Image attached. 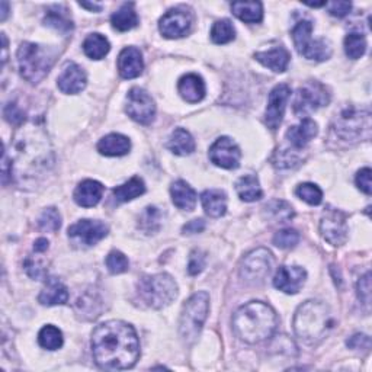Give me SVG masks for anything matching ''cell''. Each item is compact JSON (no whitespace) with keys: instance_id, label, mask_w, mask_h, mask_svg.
<instances>
[{"instance_id":"19","label":"cell","mask_w":372,"mask_h":372,"mask_svg":"<svg viewBox=\"0 0 372 372\" xmlns=\"http://www.w3.org/2000/svg\"><path fill=\"white\" fill-rule=\"evenodd\" d=\"M144 63L141 51L135 47H127L118 57V70L124 79H135L143 73Z\"/></svg>"},{"instance_id":"40","label":"cell","mask_w":372,"mask_h":372,"mask_svg":"<svg viewBox=\"0 0 372 372\" xmlns=\"http://www.w3.org/2000/svg\"><path fill=\"white\" fill-rule=\"evenodd\" d=\"M265 208L267 214L271 215L275 221H279V223H285L289 220V218L294 217L292 207L285 201H279V199L271 201Z\"/></svg>"},{"instance_id":"28","label":"cell","mask_w":372,"mask_h":372,"mask_svg":"<svg viewBox=\"0 0 372 372\" xmlns=\"http://www.w3.org/2000/svg\"><path fill=\"white\" fill-rule=\"evenodd\" d=\"M44 23L47 27L54 28L61 34H69L73 30V21L69 15V10L60 5H56L48 9L44 18Z\"/></svg>"},{"instance_id":"23","label":"cell","mask_w":372,"mask_h":372,"mask_svg":"<svg viewBox=\"0 0 372 372\" xmlns=\"http://www.w3.org/2000/svg\"><path fill=\"white\" fill-rule=\"evenodd\" d=\"M254 58L258 60L265 67L271 69L275 73L285 72L289 63V53L288 50L284 47H275L267 51H261V53H256Z\"/></svg>"},{"instance_id":"25","label":"cell","mask_w":372,"mask_h":372,"mask_svg":"<svg viewBox=\"0 0 372 372\" xmlns=\"http://www.w3.org/2000/svg\"><path fill=\"white\" fill-rule=\"evenodd\" d=\"M130 149L131 141L122 134H109L98 143V151L100 155L109 157L125 156L127 153H130Z\"/></svg>"},{"instance_id":"47","label":"cell","mask_w":372,"mask_h":372,"mask_svg":"<svg viewBox=\"0 0 372 372\" xmlns=\"http://www.w3.org/2000/svg\"><path fill=\"white\" fill-rule=\"evenodd\" d=\"M358 297L362 304L369 307L371 304V274L366 272L358 282Z\"/></svg>"},{"instance_id":"6","label":"cell","mask_w":372,"mask_h":372,"mask_svg":"<svg viewBox=\"0 0 372 372\" xmlns=\"http://www.w3.org/2000/svg\"><path fill=\"white\" fill-rule=\"evenodd\" d=\"M138 294L151 309H163L177 295V285L168 274L146 275L138 281Z\"/></svg>"},{"instance_id":"15","label":"cell","mask_w":372,"mask_h":372,"mask_svg":"<svg viewBox=\"0 0 372 372\" xmlns=\"http://www.w3.org/2000/svg\"><path fill=\"white\" fill-rule=\"evenodd\" d=\"M289 95H291V89L285 83L275 86L272 89V92L269 94L267 108H266V113H265V122L274 131L281 125L282 118H284Z\"/></svg>"},{"instance_id":"32","label":"cell","mask_w":372,"mask_h":372,"mask_svg":"<svg viewBox=\"0 0 372 372\" xmlns=\"http://www.w3.org/2000/svg\"><path fill=\"white\" fill-rule=\"evenodd\" d=\"M236 189L240 199L245 202H254L262 198V188L259 185L258 177L253 175L241 176L236 184Z\"/></svg>"},{"instance_id":"4","label":"cell","mask_w":372,"mask_h":372,"mask_svg":"<svg viewBox=\"0 0 372 372\" xmlns=\"http://www.w3.org/2000/svg\"><path fill=\"white\" fill-rule=\"evenodd\" d=\"M18 64L22 78L32 85H36L53 67L54 53L43 45L23 43L18 50Z\"/></svg>"},{"instance_id":"14","label":"cell","mask_w":372,"mask_h":372,"mask_svg":"<svg viewBox=\"0 0 372 372\" xmlns=\"http://www.w3.org/2000/svg\"><path fill=\"white\" fill-rule=\"evenodd\" d=\"M108 234V227L98 220H80L69 227V237L83 246H94Z\"/></svg>"},{"instance_id":"24","label":"cell","mask_w":372,"mask_h":372,"mask_svg":"<svg viewBox=\"0 0 372 372\" xmlns=\"http://www.w3.org/2000/svg\"><path fill=\"white\" fill-rule=\"evenodd\" d=\"M69 300V291L66 285L57 278H48L45 282V287L43 288L38 301L43 305H61L66 304Z\"/></svg>"},{"instance_id":"17","label":"cell","mask_w":372,"mask_h":372,"mask_svg":"<svg viewBox=\"0 0 372 372\" xmlns=\"http://www.w3.org/2000/svg\"><path fill=\"white\" fill-rule=\"evenodd\" d=\"M307 272L300 266H281L274 278L276 289L285 294H297L305 282Z\"/></svg>"},{"instance_id":"26","label":"cell","mask_w":372,"mask_h":372,"mask_svg":"<svg viewBox=\"0 0 372 372\" xmlns=\"http://www.w3.org/2000/svg\"><path fill=\"white\" fill-rule=\"evenodd\" d=\"M172 201L179 210L192 211L197 205V194L185 181H176L171 188Z\"/></svg>"},{"instance_id":"41","label":"cell","mask_w":372,"mask_h":372,"mask_svg":"<svg viewBox=\"0 0 372 372\" xmlns=\"http://www.w3.org/2000/svg\"><path fill=\"white\" fill-rule=\"evenodd\" d=\"M295 194L300 199H303L304 202L310 204V205H318L320 202L323 201V192L317 185L314 184H301L298 185L297 190H295Z\"/></svg>"},{"instance_id":"29","label":"cell","mask_w":372,"mask_h":372,"mask_svg":"<svg viewBox=\"0 0 372 372\" xmlns=\"http://www.w3.org/2000/svg\"><path fill=\"white\" fill-rule=\"evenodd\" d=\"M168 147L177 156H188L195 151V140L184 128H176L169 138Z\"/></svg>"},{"instance_id":"8","label":"cell","mask_w":372,"mask_h":372,"mask_svg":"<svg viewBox=\"0 0 372 372\" xmlns=\"http://www.w3.org/2000/svg\"><path fill=\"white\" fill-rule=\"evenodd\" d=\"M336 134L346 141L369 140L371 137V113L348 108L339 113L335 124Z\"/></svg>"},{"instance_id":"1","label":"cell","mask_w":372,"mask_h":372,"mask_svg":"<svg viewBox=\"0 0 372 372\" xmlns=\"http://www.w3.org/2000/svg\"><path fill=\"white\" fill-rule=\"evenodd\" d=\"M92 353L96 364L105 369L133 368L140 358L134 327L121 320L102 323L92 333Z\"/></svg>"},{"instance_id":"38","label":"cell","mask_w":372,"mask_h":372,"mask_svg":"<svg viewBox=\"0 0 372 372\" xmlns=\"http://www.w3.org/2000/svg\"><path fill=\"white\" fill-rule=\"evenodd\" d=\"M344 51L349 58H361L366 51V40L362 34L352 32L344 38Z\"/></svg>"},{"instance_id":"34","label":"cell","mask_w":372,"mask_h":372,"mask_svg":"<svg viewBox=\"0 0 372 372\" xmlns=\"http://www.w3.org/2000/svg\"><path fill=\"white\" fill-rule=\"evenodd\" d=\"M109 50H111L109 41L100 34H91L83 43L85 54L92 60L104 58L109 53Z\"/></svg>"},{"instance_id":"37","label":"cell","mask_w":372,"mask_h":372,"mask_svg":"<svg viewBox=\"0 0 372 372\" xmlns=\"http://www.w3.org/2000/svg\"><path fill=\"white\" fill-rule=\"evenodd\" d=\"M236 38V30L233 27V23L223 19V21H217L212 28H211V40L215 44H227L230 41H233Z\"/></svg>"},{"instance_id":"11","label":"cell","mask_w":372,"mask_h":372,"mask_svg":"<svg viewBox=\"0 0 372 372\" xmlns=\"http://www.w3.org/2000/svg\"><path fill=\"white\" fill-rule=\"evenodd\" d=\"M320 233L331 246H342L348 237L346 214L338 208L327 207L320 221Z\"/></svg>"},{"instance_id":"35","label":"cell","mask_w":372,"mask_h":372,"mask_svg":"<svg viewBox=\"0 0 372 372\" xmlns=\"http://www.w3.org/2000/svg\"><path fill=\"white\" fill-rule=\"evenodd\" d=\"M138 227L146 234H155L162 227V212L157 207H147L138 218Z\"/></svg>"},{"instance_id":"39","label":"cell","mask_w":372,"mask_h":372,"mask_svg":"<svg viewBox=\"0 0 372 372\" xmlns=\"http://www.w3.org/2000/svg\"><path fill=\"white\" fill-rule=\"evenodd\" d=\"M78 307L80 309V314L89 320L96 318L98 316H100L102 304L99 303L96 295L92 292L85 294L83 297L78 301Z\"/></svg>"},{"instance_id":"33","label":"cell","mask_w":372,"mask_h":372,"mask_svg":"<svg viewBox=\"0 0 372 372\" xmlns=\"http://www.w3.org/2000/svg\"><path fill=\"white\" fill-rule=\"evenodd\" d=\"M144 192H146V185L143 182V179L134 176L124 185L113 188L112 194L115 199H117V202H128L134 198H138L140 195H143Z\"/></svg>"},{"instance_id":"3","label":"cell","mask_w":372,"mask_h":372,"mask_svg":"<svg viewBox=\"0 0 372 372\" xmlns=\"http://www.w3.org/2000/svg\"><path fill=\"white\" fill-rule=\"evenodd\" d=\"M333 316L329 307L322 303L310 300L298 307L294 316V330L297 336L309 344L322 342L333 329Z\"/></svg>"},{"instance_id":"31","label":"cell","mask_w":372,"mask_h":372,"mask_svg":"<svg viewBox=\"0 0 372 372\" xmlns=\"http://www.w3.org/2000/svg\"><path fill=\"white\" fill-rule=\"evenodd\" d=\"M232 10L240 21L248 23H258L263 18L261 2H234L232 3Z\"/></svg>"},{"instance_id":"50","label":"cell","mask_w":372,"mask_h":372,"mask_svg":"<svg viewBox=\"0 0 372 372\" xmlns=\"http://www.w3.org/2000/svg\"><path fill=\"white\" fill-rule=\"evenodd\" d=\"M326 5L329 8L330 15L336 17V18H344L352 9V5L349 2H330Z\"/></svg>"},{"instance_id":"51","label":"cell","mask_w":372,"mask_h":372,"mask_svg":"<svg viewBox=\"0 0 372 372\" xmlns=\"http://www.w3.org/2000/svg\"><path fill=\"white\" fill-rule=\"evenodd\" d=\"M346 344L356 351H368L371 348V339L366 335H355L346 342Z\"/></svg>"},{"instance_id":"49","label":"cell","mask_w":372,"mask_h":372,"mask_svg":"<svg viewBox=\"0 0 372 372\" xmlns=\"http://www.w3.org/2000/svg\"><path fill=\"white\" fill-rule=\"evenodd\" d=\"M371 169L369 168H364L358 172L356 175V179H355V182H356V186L361 189L364 194L366 195H371V192H372V184H371Z\"/></svg>"},{"instance_id":"5","label":"cell","mask_w":372,"mask_h":372,"mask_svg":"<svg viewBox=\"0 0 372 372\" xmlns=\"http://www.w3.org/2000/svg\"><path fill=\"white\" fill-rule=\"evenodd\" d=\"M210 311V295L201 291L192 295L185 303L184 310L181 314V323H179V331L186 343H194L199 333L205 320L208 317Z\"/></svg>"},{"instance_id":"36","label":"cell","mask_w":372,"mask_h":372,"mask_svg":"<svg viewBox=\"0 0 372 372\" xmlns=\"http://www.w3.org/2000/svg\"><path fill=\"white\" fill-rule=\"evenodd\" d=\"M38 343L47 351H57L63 346L61 331L57 327L48 325L41 329L40 335H38Z\"/></svg>"},{"instance_id":"30","label":"cell","mask_w":372,"mask_h":372,"mask_svg":"<svg viewBox=\"0 0 372 372\" xmlns=\"http://www.w3.org/2000/svg\"><path fill=\"white\" fill-rule=\"evenodd\" d=\"M112 27L121 32L130 31L137 27L138 17L134 9V3H125L122 5L115 14L111 17Z\"/></svg>"},{"instance_id":"27","label":"cell","mask_w":372,"mask_h":372,"mask_svg":"<svg viewBox=\"0 0 372 372\" xmlns=\"http://www.w3.org/2000/svg\"><path fill=\"white\" fill-rule=\"evenodd\" d=\"M202 207L210 217H223L227 211V197L220 189H208L201 195Z\"/></svg>"},{"instance_id":"43","label":"cell","mask_w":372,"mask_h":372,"mask_svg":"<svg viewBox=\"0 0 372 372\" xmlns=\"http://www.w3.org/2000/svg\"><path fill=\"white\" fill-rule=\"evenodd\" d=\"M128 266H130V263H128V259L125 258V254L121 253L120 250H112L107 256V267H108V271L113 275L127 272Z\"/></svg>"},{"instance_id":"16","label":"cell","mask_w":372,"mask_h":372,"mask_svg":"<svg viewBox=\"0 0 372 372\" xmlns=\"http://www.w3.org/2000/svg\"><path fill=\"white\" fill-rule=\"evenodd\" d=\"M192 25V17L186 9L175 8L162 17L159 30L166 38H181L184 36Z\"/></svg>"},{"instance_id":"54","label":"cell","mask_w":372,"mask_h":372,"mask_svg":"<svg viewBox=\"0 0 372 372\" xmlns=\"http://www.w3.org/2000/svg\"><path fill=\"white\" fill-rule=\"evenodd\" d=\"M79 5H80L82 8L89 9V10H96V12H99V10L102 9V6H100V5H96V3H86V2H80Z\"/></svg>"},{"instance_id":"12","label":"cell","mask_w":372,"mask_h":372,"mask_svg":"<svg viewBox=\"0 0 372 372\" xmlns=\"http://www.w3.org/2000/svg\"><path fill=\"white\" fill-rule=\"evenodd\" d=\"M127 113L143 125H149L155 120L156 105L155 100L144 91V89L133 87L127 95Z\"/></svg>"},{"instance_id":"48","label":"cell","mask_w":372,"mask_h":372,"mask_svg":"<svg viewBox=\"0 0 372 372\" xmlns=\"http://www.w3.org/2000/svg\"><path fill=\"white\" fill-rule=\"evenodd\" d=\"M5 120L14 125H19L25 120V112L17 104H8L3 109Z\"/></svg>"},{"instance_id":"55","label":"cell","mask_w":372,"mask_h":372,"mask_svg":"<svg viewBox=\"0 0 372 372\" xmlns=\"http://www.w3.org/2000/svg\"><path fill=\"white\" fill-rule=\"evenodd\" d=\"M8 2H2V18H0L2 21H5L8 17Z\"/></svg>"},{"instance_id":"22","label":"cell","mask_w":372,"mask_h":372,"mask_svg":"<svg viewBox=\"0 0 372 372\" xmlns=\"http://www.w3.org/2000/svg\"><path fill=\"white\" fill-rule=\"evenodd\" d=\"M102 194H104V186L102 184L92 181V179H86L74 190V201L80 207L85 208H91L95 207V205L99 204Z\"/></svg>"},{"instance_id":"42","label":"cell","mask_w":372,"mask_h":372,"mask_svg":"<svg viewBox=\"0 0 372 372\" xmlns=\"http://www.w3.org/2000/svg\"><path fill=\"white\" fill-rule=\"evenodd\" d=\"M38 226L43 232L54 233L61 227V215L56 208H47L38 220Z\"/></svg>"},{"instance_id":"7","label":"cell","mask_w":372,"mask_h":372,"mask_svg":"<svg viewBox=\"0 0 372 372\" xmlns=\"http://www.w3.org/2000/svg\"><path fill=\"white\" fill-rule=\"evenodd\" d=\"M313 23L300 21L292 30V41L298 53L307 60L325 61L331 56V48L326 40H314Z\"/></svg>"},{"instance_id":"9","label":"cell","mask_w":372,"mask_h":372,"mask_svg":"<svg viewBox=\"0 0 372 372\" xmlns=\"http://www.w3.org/2000/svg\"><path fill=\"white\" fill-rule=\"evenodd\" d=\"M274 266V258L266 249H256L250 252L240 266V276L248 284L256 285L265 281V278L271 274Z\"/></svg>"},{"instance_id":"10","label":"cell","mask_w":372,"mask_h":372,"mask_svg":"<svg viewBox=\"0 0 372 372\" xmlns=\"http://www.w3.org/2000/svg\"><path fill=\"white\" fill-rule=\"evenodd\" d=\"M330 102L327 89L318 82H309L298 89L294 100V111L298 115H307L318 108L326 107Z\"/></svg>"},{"instance_id":"46","label":"cell","mask_w":372,"mask_h":372,"mask_svg":"<svg viewBox=\"0 0 372 372\" xmlns=\"http://www.w3.org/2000/svg\"><path fill=\"white\" fill-rule=\"evenodd\" d=\"M23 266H25V271H27V274L34 279H43L47 276V267L38 259H34L32 256L25 261Z\"/></svg>"},{"instance_id":"21","label":"cell","mask_w":372,"mask_h":372,"mask_svg":"<svg viewBox=\"0 0 372 372\" xmlns=\"http://www.w3.org/2000/svg\"><path fill=\"white\" fill-rule=\"evenodd\" d=\"M317 124L310 118H305L298 125L289 128L287 131V140L292 147L304 149L317 135Z\"/></svg>"},{"instance_id":"13","label":"cell","mask_w":372,"mask_h":372,"mask_svg":"<svg viewBox=\"0 0 372 372\" xmlns=\"http://www.w3.org/2000/svg\"><path fill=\"white\" fill-rule=\"evenodd\" d=\"M241 153L232 138L221 137L210 147L211 162L223 169H237Z\"/></svg>"},{"instance_id":"18","label":"cell","mask_w":372,"mask_h":372,"mask_svg":"<svg viewBox=\"0 0 372 372\" xmlns=\"http://www.w3.org/2000/svg\"><path fill=\"white\" fill-rule=\"evenodd\" d=\"M86 82H87V78H86L85 70L80 66H78L76 63L70 61L64 66L63 73L58 76L57 85L63 94L74 95L83 91V89L86 87Z\"/></svg>"},{"instance_id":"45","label":"cell","mask_w":372,"mask_h":372,"mask_svg":"<svg viewBox=\"0 0 372 372\" xmlns=\"http://www.w3.org/2000/svg\"><path fill=\"white\" fill-rule=\"evenodd\" d=\"M205 253L201 250H192L189 256V263H188V272L189 275H198L204 271L205 267Z\"/></svg>"},{"instance_id":"20","label":"cell","mask_w":372,"mask_h":372,"mask_svg":"<svg viewBox=\"0 0 372 372\" xmlns=\"http://www.w3.org/2000/svg\"><path fill=\"white\" fill-rule=\"evenodd\" d=\"M177 91L189 104H198L205 96V83L195 73L185 74L177 83Z\"/></svg>"},{"instance_id":"52","label":"cell","mask_w":372,"mask_h":372,"mask_svg":"<svg viewBox=\"0 0 372 372\" xmlns=\"http://www.w3.org/2000/svg\"><path fill=\"white\" fill-rule=\"evenodd\" d=\"M204 228H205V221L204 220H192V221H189L188 224L184 226L182 232L185 234H197V233L204 232Z\"/></svg>"},{"instance_id":"2","label":"cell","mask_w":372,"mask_h":372,"mask_svg":"<svg viewBox=\"0 0 372 372\" xmlns=\"http://www.w3.org/2000/svg\"><path fill=\"white\" fill-rule=\"evenodd\" d=\"M278 326L276 313L271 305L252 301L240 307L233 317L236 335L246 343H261L271 338Z\"/></svg>"},{"instance_id":"53","label":"cell","mask_w":372,"mask_h":372,"mask_svg":"<svg viewBox=\"0 0 372 372\" xmlns=\"http://www.w3.org/2000/svg\"><path fill=\"white\" fill-rule=\"evenodd\" d=\"M47 249H48V240L44 237L38 239L34 243V252H36V253H44Z\"/></svg>"},{"instance_id":"44","label":"cell","mask_w":372,"mask_h":372,"mask_svg":"<svg viewBox=\"0 0 372 372\" xmlns=\"http://www.w3.org/2000/svg\"><path fill=\"white\" fill-rule=\"evenodd\" d=\"M300 241V234L292 228H285L278 232L274 237V245L279 249H292Z\"/></svg>"}]
</instances>
